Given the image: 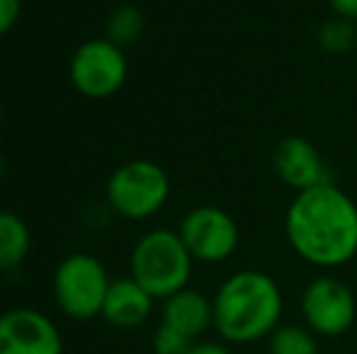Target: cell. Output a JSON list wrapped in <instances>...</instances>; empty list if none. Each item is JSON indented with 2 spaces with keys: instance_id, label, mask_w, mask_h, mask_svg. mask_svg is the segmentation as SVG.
<instances>
[{
  "instance_id": "cell-15",
  "label": "cell",
  "mask_w": 357,
  "mask_h": 354,
  "mask_svg": "<svg viewBox=\"0 0 357 354\" xmlns=\"http://www.w3.org/2000/svg\"><path fill=\"white\" fill-rule=\"evenodd\" d=\"M316 42H319L321 51L331 54V56H348V54L357 51V24L340 17H331L321 22Z\"/></svg>"
},
{
  "instance_id": "cell-10",
  "label": "cell",
  "mask_w": 357,
  "mask_h": 354,
  "mask_svg": "<svg viewBox=\"0 0 357 354\" xmlns=\"http://www.w3.org/2000/svg\"><path fill=\"white\" fill-rule=\"evenodd\" d=\"M273 172L284 187L304 192L333 182V172L321 151L304 136H284L273 151Z\"/></svg>"
},
{
  "instance_id": "cell-14",
  "label": "cell",
  "mask_w": 357,
  "mask_h": 354,
  "mask_svg": "<svg viewBox=\"0 0 357 354\" xmlns=\"http://www.w3.org/2000/svg\"><path fill=\"white\" fill-rule=\"evenodd\" d=\"M268 354H321L319 337L306 325L282 323L268 337Z\"/></svg>"
},
{
  "instance_id": "cell-21",
  "label": "cell",
  "mask_w": 357,
  "mask_h": 354,
  "mask_svg": "<svg viewBox=\"0 0 357 354\" xmlns=\"http://www.w3.org/2000/svg\"><path fill=\"white\" fill-rule=\"evenodd\" d=\"M3 172H5V158H3V153H0V177H3Z\"/></svg>"
},
{
  "instance_id": "cell-18",
  "label": "cell",
  "mask_w": 357,
  "mask_h": 354,
  "mask_svg": "<svg viewBox=\"0 0 357 354\" xmlns=\"http://www.w3.org/2000/svg\"><path fill=\"white\" fill-rule=\"evenodd\" d=\"M20 13H22V0H0V37H5L17 24Z\"/></svg>"
},
{
  "instance_id": "cell-16",
  "label": "cell",
  "mask_w": 357,
  "mask_h": 354,
  "mask_svg": "<svg viewBox=\"0 0 357 354\" xmlns=\"http://www.w3.org/2000/svg\"><path fill=\"white\" fill-rule=\"evenodd\" d=\"M144 32V15L134 5H119L117 10H112L105 22V37L109 42H114L117 47H127L134 44Z\"/></svg>"
},
{
  "instance_id": "cell-3",
  "label": "cell",
  "mask_w": 357,
  "mask_h": 354,
  "mask_svg": "<svg viewBox=\"0 0 357 354\" xmlns=\"http://www.w3.org/2000/svg\"><path fill=\"white\" fill-rule=\"evenodd\" d=\"M195 260L178 231L153 228L137 241L129 257V277L158 301L188 289Z\"/></svg>"
},
{
  "instance_id": "cell-6",
  "label": "cell",
  "mask_w": 357,
  "mask_h": 354,
  "mask_svg": "<svg viewBox=\"0 0 357 354\" xmlns=\"http://www.w3.org/2000/svg\"><path fill=\"white\" fill-rule=\"evenodd\" d=\"M301 318L316 337H340L357 321L355 291L333 274L311 279L301 291Z\"/></svg>"
},
{
  "instance_id": "cell-4",
  "label": "cell",
  "mask_w": 357,
  "mask_h": 354,
  "mask_svg": "<svg viewBox=\"0 0 357 354\" xmlns=\"http://www.w3.org/2000/svg\"><path fill=\"white\" fill-rule=\"evenodd\" d=\"M170 199V177L153 161H129L107 179V204L127 221L155 216Z\"/></svg>"
},
{
  "instance_id": "cell-13",
  "label": "cell",
  "mask_w": 357,
  "mask_h": 354,
  "mask_svg": "<svg viewBox=\"0 0 357 354\" xmlns=\"http://www.w3.org/2000/svg\"><path fill=\"white\" fill-rule=\"evenodd\" d=\"M32 236L17 214L0 211V272H13L27 260Z\"/></svg>"
},
{
  "instance_id": "cell-8",
  "label": "cell",
  "mask_w": 357,
  "mask_h": 354,
  "mask_svg": "<svg viewBox=\"0 0 357 354\" xmlns=\"http://www.w3.org/2000/svg\"><path fill=\"white\" fill-rule=\"evenodd\" d=\"M185 248L190 250L195 262L219 265L234 257L241 243V231L236 218L226 209L214 204L190 209L178 226Z\"/></svg>"
},
{
  "instance_id": "cell-11",
  "label": "cell",
  "mask_w": 357,
  "mask_h": 354,
  "mask_svg": "<svg viewBox=\"0 0 357 354\" xmlns=\"http://www.w3.org/2000/svg\"><path fill=\"white\" fill-rule=\"evenodd\" d=\"M153 301L149 291L132 277H119L112 279L109 291L105 296L102 313L105 323L119 330H132V328L144 325L153 313Z\"/></svg>"
},
{
  "instance_id": "cell-19",
  "label": "cell",
  "mask_w": 357,
  "mask_h": 354,
  "mask_svg": "<svg viewBox=\"0 0 357 354\" xmlns=\"http://www.w3.org/2000/svg\"><path fill=\"white\" fill-rule=\"evenodd\" d=\"M333 13V17L348 19V22L357 24V0H326Z\"/></svg>"
},
{
  "instance_id": "cell-20",
  "label": "cell",
  "mask_w": 357,
  "mask_h": 354,
  "mask_svg": "<svg viewBox=\"0 0 357 354\" xmlns=\"http://www.w3.org/2000/svg\"><path fill=\"white\" fill-rule=\"evenodd\" d=\"M188 354H231V350L226 347V342H209V340H199L192 345V350Z\"/></svg>"
},
{
  "instance_id": "cell-12",
  "label": "cell",
  "mask_w": 357,
  "mask_h": 354,
  "mask_svg": "<svg viewBox=\"0 0 357 354\" xmlns=\"http://www.w3.org/2000/svg\"><path fill=\"white\" fill-rule=\"evenodd\" d=\"M160 323L180 335L190 337L192 342H199V337L214 328V306L212 298H207L197 289H183L173 293L160 306Z\"/></svg>"
},
{
  "instance_id": "cell-23",
  "label": "cell",
  "mask_w": 357,
  "mask_h": 354,
  "mask_svg": "<svg viewBox=\"0 0 357 354\" xmlns=\"http://www.w3.org/2000/svg\"><path fill=\"white\" fill-rule=\"evenodd\" d=\"M355 260H357V257H355Z\"/></svg>"
},
{
  "instance_id": "cell-22",
  "label": "cell",
  "mask_w": 357,
  "mask_h": 354,
  "mask_svg": "<svg viewBox=\"0 0 357 354\" xmlns=\"http://www.w3.org/2000/svg\"><path fill=\"white\" fill-rule=\"evenodd\" d=\"M0 124H3V102H0Z\"/></svg>"
},
{
  "instance_id": "cell-17",
  "label": "cell",
  "mask_w": 357,
  "mask_h": 354,
  "mask_svg": "<svg viewBox=\"0 0 357 354\" xmlns=\"http://www.w3.org/2000/svg\"><path fill=\"white\" fill-rule=\"evenodd\" d=\"M151 345H153V354H188L192 350L195 342L190 340V337L180 335V332L173 330V328L158 323Z\"/></svg>"
},
{
  "instance_id": "cell-9",
  "label": "cell",
  "mask_w": 357,
  "mask_h": 354,
  "mask_svg": "<svg viewBox=\"0 0 357 354\" xmlns=\"http://www.w3.org/2000/svg\"><path fill=\"white\" fill-rule=\"evenodd\" d=\"M0 354H63L56 323L34 308L0 313Z\"/></svg>"
},
{
  "instance_id": "cell-2",
  "label": "cell",
  "mask_w": 357,
  "mask_h": 354,
  "mask_svg": "<svg viewBox=\"0 0 357 354\" xmlns=\"http://www.w3.org/2000/svg\"><path fill=\"white\" fill-rule=\"evenodd\" d=\"M214 330L226 345L268 340L284 316V293L278 279L263 269H238L212 296Z\"/></svg>"
},
{
  "instance_id": "cell-7",
  "label": "cell",
  "mask_w": 357,
  "mask_h": 354,
  "mask_svg": "<svg viewBox=\"0 0 357 354\" xmlns=\"http://www.w3.org/2000/svg\"><path fill=\"white\" fill-rule=\"evenodd\" d=\"M129 61L124 56V49L109 42L107 37L88 39L75 49L68 76L73 88L83 97L107 99L117 95L127 83Z\"/></svg>"
},
{
  "instance_id": "cell-5",
  "label": "cell",
  "mask_w": 357,
  "mask_h": 354,
  "mask_svg": "<svg viewBox=\"0 0 357 354\" xmlns=\"http://www.w3.org/2000/svg\"><path fill=\"white\" fill-rule=\"evenodd\" d=\"M107 269L88 252H73L59 262L54 272V298L61 313L73 321H90L102 313L105 296L109 291Z\"/></svg>"
},
{
  "instance_id": "cell-1",
  "label": "cell",
  "mask_w": 357,
  "mask_h": 354,
  "mask_svg": "<svg viewBox=\"0 0 357 354\" xmlns=\"http://www.w3.org/2000/svg\"><path fill=\"white\" fill-rule=\"evenodd\" d=\"M284 236L306 265H348L357 257V204L333 182L296 192L284 211Z\"/></svg>"
}]
</instances>
